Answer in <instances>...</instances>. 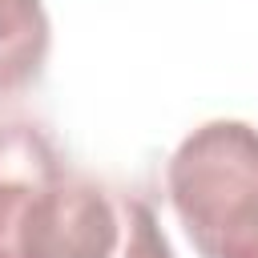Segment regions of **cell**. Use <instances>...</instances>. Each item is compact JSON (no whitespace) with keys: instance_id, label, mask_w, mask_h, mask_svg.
<instances>
[{"instance_id":"cell-1","label":"cell","mask_w":258,"mask_h":258,"mask_svg":"<svg viewBox=\"0 0 258 258\" xmlns=\"http://www.w3.org/2000/svg\"><path fill=\"white\" fill-rule=\"evenodd\" d=\"M169 206L202 258H258V129L206 121L165 165Z\"/></svg>"},{"instance_id":"cell-2","label":"cell","mask_w":258,"mask_h":258,"mask_svg":"<svg viewBox=\"0 0 258 258\" xmlns=\"http://www.w3.org/2000/svg\"><path fill=\"white\" fill-rule=\"evenodd\" d=\"M77 173L36 125H0V258H60Z\"/></svg>"},{"instance_id":"cell-3","label":"cell","mask_w":258,"mask_h":258,"mask_svg":"<svg viewBox=\"0 0 258 258\" xmlns=\"http://www.w3.org/2000/svg\"><path fill=\"white\" fill-rule=\"evenodd\" d=\"M48 44L52 28L40 0H0V105L40 81Z\"/></svg>"},{"instance_id":"cell-4","label":"cell","mask_w":258,"mask_h":258,"mask_svg":"<svg viewBox=\"0 0 258 258\" xmlns=\"http://www.w3.org/2000/svg\"><path fill=\"white\" fill-rule=\"evenodd\" d=\"M113 258H173L169 238L161 234L153 210L133 194L125 202V230H121V242H117Z\"/></svg>"}]
</instances>
